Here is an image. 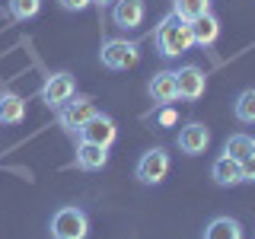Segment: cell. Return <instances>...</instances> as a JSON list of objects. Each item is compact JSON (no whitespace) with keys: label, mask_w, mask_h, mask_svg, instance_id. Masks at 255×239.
Segmentation results:
<instances>
[{"label":"cell","mask_w":255,"mask_h":239,"mask_svg":"<svg viewBox=\"0 0 255 239\" xmlns=\"http://www.w3.org/2000/svg\"><path fill=\"white\" fill-rule=\"evenodd\" d=\"M0 121L10 127L26 121V99L16 93H0Z\"/></svg>","instance_id":"2e32d148"},{"label":"cell","mask_w":255,"mask_h":239,"mask_svg":"<svg viewBox=\"0 0 255 239\" xmlns=\"http://www.w3.org/2000/svg\"><path fill=\"white\" fill-rule=\"evenodd\" d=\"M175 83H179V99L185 102H198L207 93V74L198 64H182L175 70Z\"/></svg>","instance_id":"ba28073f"},{"label":"cell","mask_w":255,"mask_h":239,"mask_svg":"<svg viewBox=\"0 0 255 239\" xmlns=\"http://www.w3.org/2000/svg\"><path fill=\"white\" fill-rule=\"evenodd\" d=\"M201 239H246V233H243V223H239L236 217H227V214H220V217L207 220Z\"/></svg>","instance_id":"9a60e30c"},{"label":"cell","mask_w":255,"mask_h":239,"mask_svg":"<svg viewBox=\"0 0 255 239\" xmlns=\"http://www.w3.org/2000/svg\"><path fill=\"white\" fill-rule=\"evenodd\" d=\"M51 239H86L90 236V214L77 204H64L51 214Z\"/></svg>","instance_id":"7a4b0ae2"},{"label":"cell","mask_w":255,"mask_h":239,"mask_svg":"<svg viewBox=\"0 0 255 239\" xmlns=\"http://www.w3.org/2000/svg\"><path fill=\"white\" fill-rule=\"evenodd\" d=\"M106 163H109V150L106 147H99V143H86V140L77 143V153H74V166H77V169L99 172V169H106Z\"/></svg>","instance_id":"7c38bea8"},{"label":"cell","mask_w":255,"mask_h":239,"mask_svg":"<svg viewBox=\"0 0 255 239\" xmlns=\"http://www.w3.org/2000/svg\"><path fill=\"white\" fill-rule=\"evenodd\" d=\"M223 153L233 156V159H246L252 153V137L249 134H230L227 143H223Z\"/></svg>","instance_id":"ffe728a7"},{"label":"cell","mask_w":255,"mask_h":239,"mask_svg":"<svg viewBox=\"0 0 255 239\" xmlns=\"http://www.w3.org/2000/svg\"><path fill=\"white\" fill-rule=\"evenodd\" d=\"M99 61L109 70H131L140 61V48L137 42H128V38H106L99 48Z\"/></svg>","instance_id":"277c9868"},{"label":"cell","mask_w":255,"mask_h":239,"mask_svg":"<svg viewBox=\"0 0 255 239\" xmlns=\"http://www.w3.org/2000/svg\"><path fill=\"white\" fill-rule=\"evenodd\" d=\"M175 121H179L175 109H172V106H159V112H156V124H159V127H172Z\"/></svg>","instance_id":"7402d4cb"},{"label":"cell","mask_w":255,"mask_h":239,"mask_svg":"<svg viewBox=\"0 0 255 239\" xmlns=\"http://www.w3.org/2000/svg\"><path fill=\"white\" fill-rule=\"evenodd\" d=\"M175 143H179V150L185 156H201L204 150L211 147V127H207L204 121H188V124L179 127Z\"/></svg>","instance_id":"9c48e42d"},{"label":"cell","mask_w":255,"mask_h":239,"mask_svg":"<svg viewBox=\"0 0 255 239\" xmlns=\"http://www.w3.org/2000/svg\"><path fill=\"white\" fill-rule=\"evenodd\" d=\"M169 166H172L169 150L166 147H150V150L140 153L137 166H134V179H137L140 185H159V182L169 175Z\"/></svg>","instance_id":"3957f363"},{"label":"cell","mask_w":255,"mask_h":239,"mask_svg":"<svg viewBox=\"0 0 255 239\" xmlns=\"http://www.w3.org/2000/svg\"><path fill=\"white\" fill-rule=\"evenodd\" d=\"M147 93L156 106H172L179 99V83H175V70H159V74L150 77Z\"/></svg>","instance_id":"8fae6325"},{"label":"cell","mask_w":255,"mask_h":239,"mask_svg":"<svg viewBox=\"0 0 255 239\" xmlns=\"http://www.w3.org/2000/svg\"><path fill=\"white\" fill-rule=\"evenodd\" d=\"M172 13L182 16L185 22H195L198 16L211 13V0H175V3H172Z\"/></svg>","instance_id":"ac0fdd59"},{"label":"cell","mask_w":255,"mask_h":239,"mask_svg":"<svg viewBox=\"0 0 255 239\" xmlns=\"http://www.w3.org/2000/svg\"><path fill=\"white\" fill-rule=\"evenodd\" d=\"M252 156H255V137H252Z\"/></svg>","instance_id":"d4e9b609"},{"label":"cell","mask_w":255,"mask_h":239,"mask_svg":"<svg viewBox=\"0 0 255 239\" xmlns=\"http://www.w3.org/2000/svg\"><path fill=\"white\" fill-rule=\"evenodd\" d=\"M77 137L86 140V143H99V147L109 150L112 143L118 140V124H115L112 115H106V112H96L90 121H83L77 127Z\"/></svg>","instance_id":"8992f818"},{"label":"cell","mask_w":255,"mask_h":239,"mask_svg":"<svg viewBox=\"0 0 255 239\" xmlns=\"http://www.w3.org/2000/svg\"><path fill=\"white\" fill-rule=\"evenodd\" d=\"M191 26V42H195V48H214L220 38V19L214 13H204L198 16L195 22H188Z\"/></svg>","instance_id":"4fadbf2b"},{"label":"cell","mask_w":255,"mask_h":239,"mask_svg":"<svg viewBox=\"0 0 255 239\" xmlns=\"http://www.w3.org/2000/svg\"><path fill=\"white\" fill-rule=\"evenodd\" d=\"M61 3V10H67V13H83L86 6H93V0H58Z\"/></svg>","instance_id":"603a6c76"},{"label":"cell","mask_w":255,"mask_h":239,"mask_svg":"<svg viewBox=\"0 0 255 239\" xmlns=\"http://www.w3.org/2000/svg\"><path fill=\"white\" fill-rule=\"evenodd\" d=\"M38 96H42V102L51 112H58L61 106H67L70 99L77 96V77L70 74V70H58V74L45 77L42 90H38Z\"/></svg>","instance_id":"5b68a950"},{"label":"cell","mask_w":255,"mask_h":239,"mask_svg":"<svg viewBox=\"0 0 255 239\" xmlns=\"http://www.w3.org/2000/svg\"><path fill=\"white\" fill-rule=\"evenodd\" d=\"M115 0H93V6H99V10H106V6H112Z\"/></svg>","instance_id":"cb8c5ba5"},{"label":"cell","mask_w":255,"mask_h":239,"mask_svg":"<svg viewBox=\"0 0 255 239\" xmlns=\"http://www.w3.org/2000/svg\"><path fill=\"white\" fill-rule=\"evenodd\" d=\"M143 16H147V3H143V0H115V3H112V22L122 32L140 29Z\"/></svg>","instance_id":"30bf717a"},{"label":"cell","mask_w":255,"mask_h":239,"mask_svg":"<svg viewBox=\"0 0 255 239\" xmlns=\"http://www.w3.org/2000/svg\"><path fill=\"white\" fill-rule=\"evenodd\" d=\"M96 112H99V109H96L93 96H74L67 106L58 109V124L64 127V131H77L83 121H90Z\"/></svg>","instance_id":"52a82bcc"},{"label":"cell","mask_w":255,"mask_h":239,"mask_svg":"<svg viewBox=\"0 0 255 239\" xmlns=\"http://www.w3.org/2000/svg\"><path fill=\"white\" fill-rule=\"evenodd\" d=\"M153 45H156V51L163 54V58H179V54H185L195 48V42H191V26L182 16H163L159 19V26L153 29Z\"/></svg>","instance_id":"6da1fadb"},{"label":"cell","mask_w":255,"mask_h":239,"mask_svg":"<svg viewBox=\"0 0 255 239\" xmlns=\"http://www.w3.org/2000/svg\"><path fill=\"white\" fill-rule=\"evenodd\" d=\"M233 115L239 124H255V86H249V90L236 93L233 99Z\"/></svg>","instance_id":"e0dca14e"},{"label":"cell","mask_w":255,"mask_h":239,"mask_svg":"<svg viewBox=\"0 0 255 239\" xmlns=\"http://www.w3.org/2000/svg\"><path fill=\"white\" fill-rule=\"evenodd\" d=\"M6 10L16 22H29L42 13V0H6Z\"/></svg>","instance_id":"d6986e66"},{"label":"cell","mask_w":255,"mask_h":239,"mask_svg":"<svg viewBox=\"0 0 255 239\" xmlns=\"http://www.w3.org/2000/svg\"><path fill=\"white\" fill-rule=\"evenodd\" d=\"M211 179H214V185H220V188L239 185V182H243V179H239V159L220 153V156L211 163Z\"/></svg>","instance_id":"5bb4252c"},{"label":"cell","mask_w":255,"mask_h":239,"mask_svg":"<svg viewBox=\"0 0 255 239\" xmlns=\"http://www.w3.org/2000/svg\"><path fill=\"white\" fill-rule=\"evenodd\" d=\"M239 179L243 182H252L255 185V156L249 153L246 159H239Z\"/></svg>","instance_id":"44dd1931"}]
</instances>
